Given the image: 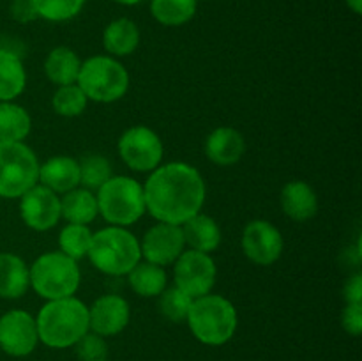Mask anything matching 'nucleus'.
Masks as SVG:
<instances>
[{"instance_id":"nucleus-37","label":"nucleus","mask_w":362,"mask_h":361,"mask_svg":"<svg viewBox=\"0 0 362 361\" xmlns=\"http://www.w3.org/2000/svg\"><path fill=\"white\" fill-rule=\"evenodd\" d=\"M346 4H349V7L354 11V13L361 14V11H362V0H346Z\"/></svg>"},{"instance_id":"nucleus-25","label":"nucleus","mask_w":362,"mask_h":361,"mask_svg":"<svg viewBox=\"0 0 362 361\" xmlns=\"http://www.w3.org/2000/svg\"><path fill=\"white\" fill-rule=\"evenodd\" d=\"M129 285L134 292L144 297L159 296L166 287L165 269L152 262L136 264L129 271Z\"/></svg>"},{"instance_id":"nucleus-4","label":"nucleus","mask_w":362,"mask_h":361,"mask_svg":"<svg viewBox=\"0 0 362 361\" xmlns=\"http://www.w3.org/2000/svg\"><path fill=\"white\" fill-rule=\"evenodd\" d=\"M186 321L202 343L223 345L235 333L237 311L225 297L205 294L191 303Z\"/></svg>"},{"instance_id":"nucleus-13","label":"nucleus","mask_w":362,"mask_h":361,"mask_svg":"<svg viewBox=\"0 0 362 361\" xmlns=\"http://www.w3.org/2000/svg\"><path fill=\"white\" fill-rule=\"evenodd\" d=\"M184 234L179 225L172 223H158L152 227L144 237L140 250L147 262L158 265L172 264L184 251Z\"/></svg>"},{"instance_id":"nucleus-5","label":"nucleus","mask_w":362,"mask_h":361,"mask_svg":"<svg viewBox=\"0 0 362 361\" xmlns=\"http://www.w3.org/2000/svg\"><path fill=\"white\" fill-rule=\"evenodd\" d=\"M98 211L113 227H127L145 212L144 188L133 177H110L95 197Z\"/></svg>"},{"instance_id":"nucleus-17","label":"nucleus","mask_w":362,"mask_h":361,"mask_svg":"<svg viewBox=\"0 0 362 361\" xmlns=\"http://www.w3.org/2000/svg\"><path fill=\"white\" fill-rule=\"evenodd\" d=\"M39 179L52 191L67 193L80 184V165L73 158L57 156L39 166Z\"/></svg>"},{"instance_id":"nucleus-29","label":"nucleus","mask_w":362,"mask_h":361,"mask_svg":"<svg viewBox=\"0 0 362 361\" xmlns=\"http://www.w3.org/2000/svg\"><path fill=\"white\" fill-rule=\"evenodd\" d=\"M78 165H80V183L88 190H99L112 177V166L103 156L88 154Z\"/></svg>"},{"instance_id":"nucleus-10","label":"nucleus","mask_w":362,"mask_h":361,"mask_svg":"<svg viewBox=\"0 0 362 361\" xmlns=\"http://www.w3.org/2000/svg\"><path fill=\"white\" fill-rule=\"evenodd\" d=\"M120 158L136 172L156 170L163 158V144L158 134L145 126L127 130L119 140Z\"/></svg>"},{"instance_id":"nucleus-38","label":"nucleus","mask_w":362,"mask_h":361,"mask_svg":"<svg viewBox=\"0 0 362 361\" xmlns=\"http://www.w3.org/2000/svg\"><path fill=\"white\" fill-rule=\"evenodd\" d=\"M115 2L124 4V6H136V4H140L141 0H115Z\"/></svg>"},{"instance_id":"nucleus-28","label":"nucleus","mask_w":362,"mask_h":361,"mask_svg":"<svg viewBox=\"0 0 362 361\" xmlns=\"http://www.w3.org/2000/svg\"><path fill=\"white\" fill-rule=\"evenodd\" d=\"M92 243V232L87 225H78V223H69L64 227L60 232L59 244L64 255L71 257L73 260L85 257L88 253V248Z\"/></svg>"},{"instance_id":"nucleus-35","label":"nucleus","mask_w":362,"mask_h":361,"mask_svg":"<svg viewBox=\"0 0 362 361\" xmlns=\"http://www.w3.org/2000/svg\"><path fill=\"white\" fill-rule=\"evenodd\" d=\"M11 14L20 23H27L37 18V11H35L34 2L32 0H14L11 6Z\"/></svg>"},{"instance_id":"nucleus-22","label":"nucleus","mask_w":362,"mask_h":361,"mask_svg":"<svg viewBox=\"0 0 362 361\" xmlns=\"http://www.w3.org/2000/svg\"><path fill=\"white\" fill-rule=\"evenodd\" d=\"M80 66V59H78L73 50L66 48V46H59V48L49 52V55L46 57L45 71L46 76L53 84L62 87V85H71L76 81Z\"/></svg>"},{"instance_id":"nucleus-32","label":"nucleus","mask_w":362,"mask_h":361,"mask_svg":"<svg viewBox=\"0 0 362 361\" xmlns=\"http://www.w3.org/2000/svg\"><path fill=\"white\" fill-rule=\"evenodd\" d=\"M37 16L49 21H66L76 16L85 0H32Z\"/></svg>"},{"instance_id":"nucleus-30","label":"nucleus","mask_w":362,"mask_h":361,"mask_svg":"<svg viewBox=\"0 0 362 361\" xmlns=\"http://www.w3.org/2000/svg\"><path fill=\"white\" fill-rule=\"evenodd\" d=\"M159 310L165 315L166 319H170L172 322H182L187 319L189 314L191 303H193V297L187 296L184 290H180L179 287H172L168 290H163L159 294Z\"/></svg>"},{"instance_id":"nucleus-36","label":"nucleus","mask_w":362,"mask_h":361,"mask_svg":"<svg viewBox=\"0 0 362 361\" xmlns=\"http://www.w3.org/2000/svg\"><path fill=\"white\" fill-rule=\"evenodd\" d=\"M346 303H361L362 299V276L356 275L346 282L345 290H343Z\"/></svg>"},{"instance_id":"nucleus-19","label":"nucleus","mask_w":362,"mask_h":361,"mask_svg":"<svg viewBox=\"0 0 362 361\" xmlns=\"http://www.w3.org/2000/svg\"><path fill=\"white\" fill-rule=\"evenodd\" d=\"M30 273L27 264L13 253H0V297L16 299L27 292Z\"/></svg>"},{"instance_id":"nucleus-23","label":"nucleus","mask_w":362,"mask_h":361,"mask_svg":"<svg viewBox=\"0 0 362 361\" xmlns=\"http://www.w3.org/2000/svg\"><path fill=\"white\" fill-rule=\"evenodd\" d=\"M27 74L20 57L0 50V101H11L25 88Z\"/></svg>"},{"instance_id":"nucleus-34","label":"nucleus","mask_w":362,"mask_h":361,"mask_svg":"<svg viewBox=\"0 0 362 361\" xmlns=\"http://www.w3.org/2000/svg\"><path fill=\"white\" fill-rule=\"evenodd\" d=\"M341 324L346 333L357 336L362 331V304L361 303H346L345 310L341 314Z\"/></svg>"},{"instance_id":"nucleus-18","label":"nucleus","mask_w":362,"mask_h":361,"mask_svg":"<svg viewBox=\"0 0 362 361\" xmlns=\"http://www.w3.org/2000/svg\"><path fill=\"white\" fill-rule=\"evenodd\" d=\"M281 207L285 214L296 222H306L317 214V193L310 184L303 180H292L281 191Z\"/></svg>"},{"instance_id":"nucleus-26","label":"nucleus","mask_w":362,"mask_h":361,"mask_svg":"<svg viewBox=\"0 0 362 361\" xmlns=\"http://www.w3.org/2000/svg\"><path fill=\"white\" fill-rule=\"evenodd\" d=\"M30 131V115L21 106L0 103V142H21Z\"/></svg>"},{"instance_id":"nucleus-16","label":"nucleus","mask_w":362,"mask_h":361,"mask_svg":"<svg viewBox=\"0 0 362 361\" xmlns=\"http://www.w3.org/2000/svg\"><path fill=\"white\" fill-rule=\"evenodd\" d=\"M246 151L244 137L233 127H218L212 131L205 144V154L216 165L228 166L239 161Z\"/></svg>"},{"instance_id":"nucleus-20","label":"nucleus","mask_w":362,"mask_h":361,"mask_svg":"<svg viewBox=\"0 0 362 361\" xmlns=\"http://www.w3.org/2000/svg\"><path fill=\"white\" fill-rule=\"evenodd\" d=\"M182 234L184 241L189 244L191 250L202 251V253L214 251L221 243V232H219L218 223L211 216L200 214V212L184 223Z\"/></svg>"},{"instance_id":"nucleus-33","label":"nucleus","mask_w":362,"mask_h":361,"mask_svg":"<svg viewBox=\"0 0 362 361\" xmlns=\"http://www.w3.org/2000/svg\"><path fill=\"white\" fill-rule=\"evenodd\" d=\"M76 354L81 361H106L108 360V345L105 338L94 331H87L76 343Z\"/></svg>"},{"instance_id":"nucleus-6","label":"nucleus","mask_w":362,"mask_h":361,"mask_svg":"<svg viewBox=\"0 0 362 361\" xmlns=\"http://www.w3.org/2000/svg\"><path fill=\"white\" fill-rule=\"evenodd\" d=\"M28 273L35 292L49 301L71 297L80 285V269L76 260L62 251L41 255Z\"/></svg>"},{"instance_id":"nucleus-15","label":"nucleus","mask_w":362,"mask_h":361,"mask_svg":"<svg viewBox=\"0 0 362 361\" xmlns=\"http://www.w3.org/2000/svg\"><path fill=\"white\" fill-rule=\"evenodd\" d=\"M129 322V304L115 294L101 296L88 308V328L101 336H113Z\"/></svg>"},{"instance_id":"nucleus-12","label":"nucleus","mask_w":362,"mask_h":361,"mask_svg":"<svg viewBox=\"0 0 362 361\" xmlns=\"http://www.w3.org/2000/svg\"><path fill=\"white\" fill-rule=\"evenodd\" d=\"M243 250L250 260L269 265L281 255L283 237L274 225L265 219H255L243 232Z\"/></svg>"},{"instance_id":"nucleus-2","label":"nucleus","mask_w":362,"mask_h":361,"mask_svg":"<svg viewBox=\"0 0 362 361\" xmlns=\"http://www.w3.org/2000/svg\"><path fill=\"white\" fill-rule=\"evenodd\" d=\"M37 336L45 345L66 349L88 331V308L76 297L52 299L37 315Z\"/></svg>"},{"instance_id":"nucleus-8","label":"nucleus","mask_w":362,"mask_h":361,"mask_svg":"<svg viewBox=\"0 0 362 361\" xmlns=\"http://www.w3.org/2000/svg\"><path fill=\"white\" fill-rule=\"evenodd\" d=\"M39 163L21 142H0V197L18 198L37 184Z\"/></svg>"},{"instance_id":"nucleus-14","label":"nucleus","mask_w":362,"mask_h":361,"mask_svg":"<svg viewBox=\"0 0 362 361\" xmlns=\"http://www.w3.org/2000/svg\"><path fill=\"white\" fill-rule=\"evenodd\" d=\"M20 212L23 222L34 230H48L57 225L60 218V200L46 186H37L21 195Z\"/></svg>"},{"instance_id":"nucleus-27","label":"nucleus","mask_w":362,"mask_h":361,"mask_svg":"<svg viewBox=\"0 0 362 361\" xmlns=\"http://www.w3.org/2000/svg\"><path fill=\"white\" fill-rule=\"evenodd\" d=\"M151 13L166 27L187 23L197 13V0H152Z\"/></svg>"},{"instance_id":"nucleus-24","label":"nucleus","mask_w":362,"mask_h":361,"mask_svg":"<svg viewBox=\"0 0 362 361\" xmlns=\"http://www.w3.org/2000/svg\"><path fill=\"white\" fill-rule=\"evenodd\" d=\"M98 212V200L88 190H71L60 200V216L69 223L87 225Z\"/></svg>"},{"instance_id":"nucleus-11","label":"nucleus","mask_w":362,"mask_h":361,"mask_svg":"<svg viewBox=\"0 0 362 361\" xmlns=\"http://www.w3.org/2000/svg\"><path fill=\"white\" fill-rule=\"evenodd\" d=\"M39 342L35 319L28 311L11 310L0 317V349L9 356H28Z\"/></svg>"},{"instance_id":"nucleus-7","label":"nucleus","mask_w":362,"mask_h":361,"mask_svg":"<svg viewBox=\"0 0 362 361\" xmlns=\"http://www.w3.org/2000/svg\"><path fill=\"white\" fill-rule=\"evenodd\" d=\"M76 81L87 99L112 103L126 94L129 87V74L120 62L99 55L81 64Z\"/></svg>"},{"instance_id":"nucleus-1","label":"nucleus","mask_w":362,"mask_h":361,"mask_svg":"<svg viewBox=\"0 0 362 361\" xmlns=\"http://www.w3.org/2000/svg\"><path fill=\"white\" fill-rule=\"evenodd\" d=\"M145 209L161 223L180 225L198 214L205 200L200 172L187 163L156 168L144 188Z\"/></svg>"},{"instance_id":"nucleus-31","label":"nucleus","mask_w":362,"mask_h":361,"mask_svg":"<svg viewBox=\"0 0 362 361\" xmlns=\"http://www.w3.org/2000/svg\"><path fill=\"white\" fill-rule=\"evenodd\" d=\"M87 106V96L78 85H62L53 96V108L59 115L76 117Z\"/></svg>"},{"instance_id":"nucleus-21","label":"nucleus","mask_w":362,"mask_h":361,"mask_svg":"<svg viewBox=\"0 0 362 361\" xmlns=\"http://www.w3.org/2000/svg\"><path fill=\"white\" fill-rule=\"evenodd\" d=\"M140 42V30L129 18L113 20L103 32V45L113 55H129Z\"/></svg>"},{"instance_id":"nucleus-3","label":"nucleus","mask_w":362,"mask_h":361,"mask_svg":"<svg viewBox=\"0 0 362 361\" xmlns=\"http://www.w3.org/2000/svg\"><path fill=\"white\" fill-rule=\"evenodd\" d=\"M88 257L99 271L112 276L129 273L140 262V243L124 227H108L92 234Z\"/></svg>"},{"instance_id":"nucleus-9","label":"nucleus","mask_w":362,"mask_h":361,"mask_svg":"<svg viewBox=\"0 0 362 361\" xmlns=\"http://www.w3.org/2000/svg\"><path fill=\"white\" fill-rule=\"evenodd\" d=\"M216 282V264L207 253L182 251L175 262V287L193 299L211 292Z\"/></svg>"}]
</instances>
